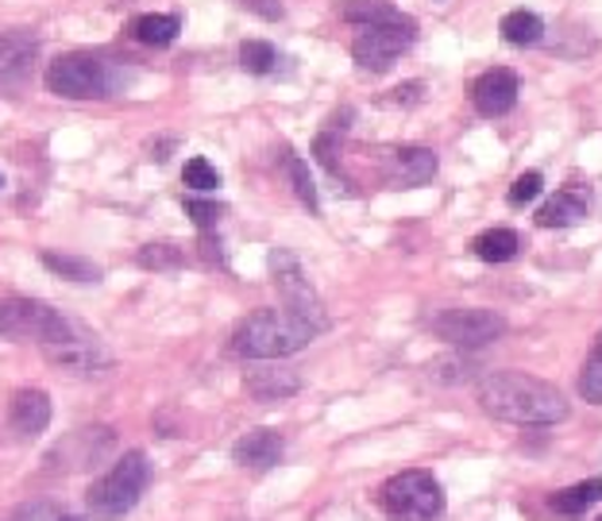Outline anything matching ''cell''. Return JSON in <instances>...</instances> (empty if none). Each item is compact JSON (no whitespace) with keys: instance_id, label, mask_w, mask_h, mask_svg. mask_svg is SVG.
Listing matches in <instances>:
<instances>
[{"instance_id":"obj_1","label":"cell","mask_w":602,"mask_h":521,"mask_svg":"<svg viewBox=\"0 0 602 521\" xmlns=\"http://www.w3.org/2000/svg\"><path fill=\"white\" fill-rule=\"evenodd\" d=\"M475 398L491 418L514 425H556L572 413L568 398L552 382L522 371H491L479 379Z\"/></svg>"},{"instance_id":"obj_2","label":"cell","mask_w":602,"mask_h":521,"mask_svg":"<svg viewBox=\"0 0 602 521\" xmlns=\"http://www.w3.org/2000/svg\"><path fill=\"white\" fill-rule=\"evenodd\" d=\"M317 324L305 321L294 309H259L251 313L240 329L232 332V352L240 360H282V355H294L309 340L317 337Z\"/></svg>"},{"instance_id":"obj_3","label":"cell","mask_w":602,"mask_h":521,"mask_svg":"<svg viewBox=\"0 0 602 521\" xmlns=\"http://www.w3.org/2000/svg\"><path fill=\"white\" fill-rule=\"evenodd\" d=\"M151 483V460L143 452H128L112 463V471H104L93 487H89L86 502H89V514L104 518V521H117L124 514H132L136 502L143 499Z\"/></svg>"},{"instance_id":"obj_4","label":"cell","mask_w":602,"mask_h":521,"mask_svg":"<svg viewBox=\"0 0 602 521\" xmlns=\"http://www.w3.org/2000/svg\"><path fill=\"white\" fill-rule=\"evenodd\" d=\"M47 86L59 97H74V101H93V97H112L124 78L117 74V67L93 54H62L47 67Z\"/></svg>"},{"instance_id":"obj_5","label":"cell","mask_w":602,"mask_h":521,"mask_svg":"<svg viewBox=\"0 0 602 521\" xmlns=\"http://www.w3.org/2000/svg\"><path fill=\"white\" fill-rule=\"evenodd\" d=\"M379 502L390 521H437L444 514V491L429 471H402L387 479Z\"/></svg>"},{"instance_id":"obj_6","label":"cell","mask_w":602,"mask_h":521,"mask_svg":"<svg viewBox=\"0 0 602 521\" xmlns=\"http://www.w3.org/2000/svg\"><path fill=\"white\" fill-rule=\"evenodd\" d=\"M78 321L62 317L59 309H51L47 301L31 298H0V337H31L39 344L59 340L74 329Z\"/></svg>"},{"instance_id":"obj_7","label":"cell","mask_w":602,"mask_h":521,"mask_svg":"<svg viewBox=\"0 0 602 521\" xmlns=\"http://www.w3.org/2000/svg\"><path fill=\"white\" fill-rule=\"evenodd\" d=\"M418 39V23L405 16L398 23H379V28H363L352 43V59L360 62L363 70H390L394 59L405 51V47Z\"/></svg>"},{"instance_id":"obj_8","label":"cell","mask_w":602,"mask_h":521,"mask_svg":"<svg viewBox=\"0 0 602 521\" xmlns=\"http://www.w3.org/2000/svg\"><path fill=\"white\" fill-rule=\"evenodd\" d=\"M433 332L455 348H483L506 332V321L491 309H444L433 317Z\"/></svg>"},{"instance_id":"obj_9","label":"cell","mask_w":602,"mask_h":521,"mask_svg":"<svg viewBox=\"0 0 602 521\" xmlns=\"http://www.w3.org/2000/svg\"><path fill=\"white\" fill-rule=\"evenodd\" d=\"M43 352L54 368L67 374H101L109 368V352H104V344L86 329V324H74V329L59 340H47Z\"/></svg>"},{"instance_id":"obj_10","label":"cell","mask_w":602,"mask_h":521,"mask_svg":"<svg viewBox=\"0 0 602 521\" xmlns=\"http://www.w3.org/2000/svg\"><path fill=\"white\" fill-rule=\"evenodd\" d=\"M271 271H274V282H279L282 298H287V309H294V313H301L305 321H313L321 332L329 329V317H324V309H321V298L313 294L309 279L301 274V263L290 256V251H274Z\"/></svg>"},{"instance_id":"obj_11","label":"cell","mask_w":602,"mask_h":521,"mask_svg":"<svg viewBox=\"0 0 602 521\" xmlns=\"http://www.w3.org/2000/svg\"><path fill=\"white\" fill-rule=\"evenodd\" d=\"M36 62H39L36 31L28 28L4 31V39H0V93H20L31 81V74H36Z\"/></svg>"},{"instance_id":"obj_12","label":"cell","mask_w":602,"mask_h":521,"mask_svg":"<svg viewBox=\"0 0 602 521\" xmlns=\"http://www.w3.org/2000/svg\"><path fill=\"white\" fill-rule=\"evenodd\" d=\"M471 101H475L479 117H491V120L506 117V112L518 104V74L506 67L486 70V74L475 81V89H471Z\"/></svg>"},{"instance_id":"obj_13","label":"cell","mask_w":602,"mask_h":521,"mask_svg":"<svg viewBox=\"0 0 602 521\" xmlns=\"http://www.w3.org/2000/svg\"><path fill=\"white\" fill-rule=\"evenodd\" d=\"M437 178V154L429 148H394L390 151V182L398 190H418Z\"/></svg>"},{"instance_id":"obj_14","label":"cell","mask_w":602,"mask_h":521,"mask_svg":"<svg viewBox=\"0 0 602 521\" xmlns=\"http://www.w3.org/2000/svg\"><path fill=\"white\" fill-rule=\"evenodd\" d=\"M8 418H12L16 433L23 437H36L51 425V398L36 387H23L12 394V405H8Z\"/></svg>"},{"instance_id":"obj_15","label":"cell","mask_w":602,"mask_h":521,"mask_svg":"<svg viewBox=\"0 0 602 521\" xmlns=\"http://www.w3.org/2000/svg\"><path fill=\"white\" fill-rule=\"evenodd\" d=\"M232 460L240 468H255V471L274 468L282 460V437L274 429H251V433H243L232 444Z\"/></svg>"},{"instance_id":"obj_16","label":"cell","mask_w":602,"mask_h":521,"mask_svg":"<svg viewBox=\"0 0 602 521\" xmlns=\"http://www.w3.org/2000/svg\"><path fill=\"white\" fill-rule=\"evenodd\" d=\"M243 387H248V394L259 398V402H282V398L298 394L301 379L287 368H255L243 374Z\"/></svg>"},{"instance_id":"obj_17","label":"cell","mask_w":602,"mask_h":521,"mask_svg":"<svg viewBox=\"0 0 602 521\" xmlns=\"http://www.w3.org/2000/svg\"><path fill=\"white\" fill-rule=\"evenodd\" d=\"M591 209V201L583 198L580 190H560L552 201H544L541 209H536V224L541 228H568L575 221H583Z\"/></svg>"},{"instance_id":"obj_18","label":"cell","mask_w":602,"mask_h":521,"mask_svg":"<svg viewBox=\"0 0 602 521\" xmlns=\"http://www.w3.org/2000/svg\"><path fill=\"white\" fill-rule=\"evenodd\" d=\"M499 31H502V39H506L510 47H536L544 39V20L536 12L514 8V12L502 16Z\"/></svg>"},{"instance_id":"obj_19","label":"cell","mask_w":602,"mask_h":521,"mask_svg":"<svg viewBox=\"0 0 602 521\" xmlns=\"http://www.w3.org/2000/svg\"><path fill=\"white\" fill-rule=\"evenodd\" d=\"M599 499H602V479H583V483L552 494V510L564 518H580V514H588Z\"/></svg>"},{"instance_id":"obj_20","label":"cell","mask_w":602,"mask_h":521,"mask_svg":"<svg viewBox=\"0 0 602 521\" xmlns=\"http://www.w3.org/2000/svg\"><path fill=\"white\" fill-rule=\"evenodd\" d=\"M340 16H344L348 23H360V28H379V23L405 20L390 0H348V4L340 8Z\"/></svg>"},{"instance_id":"obj_21","label":"cell","mask_w":602,"mask_h":521,"mask_svg":"<svg viewBox=\"0 0 602 521\" xmlns=\"http://www.w3.org/2000/svg\"><path fill=\"white\" fill-rule=\"evenodd\" d=\"M475 256L483 259V263H510V259L518 256V248H522V240H518V232H510V228H491V232L475 236Z\"/></svg>"},{"instance_id":"obj_22","label":"cell","mask_w":602,"mask_h":521,"mask_svg":"<svg viewBox=\"0 0 602 521\" xmlns=\"http://www.w3.org/2000/svg\"><path fill=\"white\" fill-rule=\"evenodd\" d=\"M39 259H43L47 271H54L59 279H70V282H97V279H101L97 263H89V259H81V256H62V251H43Z\"/></svg>"},{"instance_id":"obj_23","label":"cell","mask_w":602,"mask_h":521,"mask_svg":"<svg viewBox=\"0 0 602 521\" xmlns=\"http://www.w3.org/2000/svg\"><path fill=\"white\" fill-rule=\"evenodd\" d=\"M178 16H159V12H151V16H140V20L132 23V36L140 39V43H148V47H167V43H174V36H178Z\"/></svg>"},{"instance_id":"obj_24","label":"cell","mask_w":602,"mask_h":521,"mask_svg":"<svg viewBox=\"0 0 602 521\" xmlns=\"http://www.w3.org/2000/svg\"><path fill=\"white\" fill-rule=\"evenodd\" d=\"M240 62L248 74H271L279 54H274V47L263 43V39H248V43L240 47Z\"/></svg>"},{"instance_id":"obj_25","label":"cell","mask_w":602,"mask_h":521,"mask_svg":"<svg viewBox=\"0 0 602 521\" xmlns=\"http://www.w3.org/2000/svg\"><path fill=\"white\" fill-rule=\"evenodd\" d=\"M580 394L588 402H602V337L595 340V348H591L588 363L580 371Z\"/></svg>"},{"instance_id":"obj_26","label":"cell","mask_w":602,"mask_h":521,"mask_svg":"<svg viewBox=\"0 0 602 521\" xmlns=\"http://www.w3.org/2000/svg\"><path fill=\"white\" fill-rule=\"evenodd\" d=\"M287 170H290V182H294V193L301 198V206H305L309 213H317V209H321V198H317V186H313V178H309V167L290 154Z\"/></svg>"},{"instance_id":"obj_27","label":"cell","mask_w":602,"mask_h":521,"mask_svg":"<svg viewBox=\"0 0 602 521\" xmlns=\"http://www.w3.org/2000/svg\"><path fill=\"white\" fill-rule=\"evenodd\" d=\"M182 182L190 186V190H198V193H209V190H217V186H221V174H217V167L209 159H190L182 167Z\"/></svg>"},{"instance_id":"obj_28","label":"cell","mask_w":602,"mask_h":521,"mask_svg":"<svg viewBox=\"0 0 602 521\" xmlns=\"http://www.w3.org/2000/svg\"><path fill=\"white\" fill-rule=\"evenodd\" d=\"M136 263L148 267V271H167V267H182V251L174 243H148V248H140Z\"/></svg>"},{"instance_id":"obj_29","label":"cell","mask_w":602,"mask_h":521,"mask_svg":"<svg viewBox=\"0 0 602 521\" xmlns=\"http://www.w3.org/2000/svg\"><path fill=\"white\" fill-rule=\"evenodd\" d=\"M544 190V178L536 174V170H525V174L514 178V186H510V206H529V201H536Z\"/></svg>"},{"instance_id":"obj_30","label":"cell","mask_w":602,"mask_h":521,"mask_svg":"<svg viewBox=\"0 0 602 521\" xmlns=\"http://www.w3.org/2000/svg\"><path fill=\"white\" fill-rule=\"evenodd\" d=\"M185 213H190V221L198 224V228H217V221L224 217V206H217V201H185Z\"/></svg>"},{"instance_id":"obj_31","label":"cell","mask_w":602,"mask_h":521,"mask_svg":"<svg viewBox=\"0 0 602 521\" xmlns=\"http://www.w3.org/2000/svg\"><path fill=\"white\" fill-rule=\"evenodd\" d=\"M240 4L263 20H282V0H240Z\"/></svg>"},{"instance_id":"obj_32","label":"cell","mask_w":602,"mask_h":521,"mask_svg":"<svg viewBox=\"0 0 602 521\" xmlns=\"http://www.w3.org/2000/svg\"><path fill=\"white\" fill-rule=\"evenodd\" d=\"M313 154H317V159H321V162H324V167H329V170H340V167H337V140H332L329 132H324V136H317V143H313Z\"/></svg>"},{"instance_id":"obj_33","label":"cell","mask_w":602,"mask_h":521,"mask_svg":"<svg viewBox=\"0 0 602 521\" xmlns=\"http://www.w3.org/2000/svg\"><path fill=\"white\" fill-rule=\"evenodd\" d=\"M59 521H81V518H59Z\"/></svg>"},{"instance_id":"obj_34","label":"cell","mask_w":602,"mask_h":521,"mask_svg":"<svg viewBox=\"0 0 602 521\" xmlns=\"http://www.w3.org/2000/svg\"><path fill=\"white\" fill-rule=\"evenodd\" d=\"M0 186H4V178H0Z\"/></svg>"},{"instance_id":"obj_35","label":"cell","mask_w":602,"mask_h":521,"mask_svg":"<svg viewBox=\"0 0 602 521\" xmlns=\"http://www.w3.org/2000/svg\"><path fill=\"white\" fill-rule=\"evenodd\" d=\"M599 521H602V518H599Z\"/></svg>"}]
</instances>
